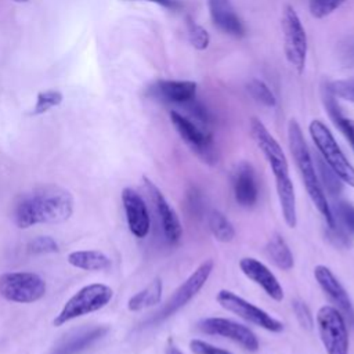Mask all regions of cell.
I'll use <instances>...</instances> for the list:
<instances>
[{"mask_svg": "<svg viewBox=\"0 0 354 354\" xmlns=\"http://www.w3.org/2000/svg\"><path fill=\"white\" fill-rule=\"evenodd\" d=\"M213 268H214V261L212 259L202 261L189 274V277L173 292V295L167 299V301L156 313H153L151 317L144 319L140 326L151 328L173 317L177 311H180L184 306H187L198 295V292L205 286Z\"/></svg>", "mask_w": 354, "mask_h": 354, "instance_id": "3", "label": "cell"}, {"mask_svg": "<svg viewBox=\"0 0 354 354\" xmlns=\"http://www.w3.org/2000/svg\"><path fill=\"white\" fill-rule=\"evenodd\" d=\"M189 350L194 354H232L224 348L216 347V346H213L205 340H201V339H192L189 342Z\"/></svg>", "mask_w": 354, "mask_h": 354, "instance_id": "36", "label": "cell"}, {"mask_svg": "<svg viewBox=\"0 0 354 354\" xmlns=\"http://www.w3.org/2000/svg\"><path fill=\"white\" fill-rule=\"evenodd\" d=\"M198 84L191 80H156L147 93L149 97L166 102L184 105L196 97Z\"/></svg>", "mask_w": 354, "mask_h": 354, "instance_id": "16", "label": "cell"}, {"mask_svg": "<svg viewBox=\"0 0 354 354\" xmlns=\"http://www.w3.org/2000/svg\"><path fill=\"white\" fill-rule=\"evenodd\" d=\"M322 102H324L325 109H326L329 118L332 119L333 124L342 131V134L346 137V140L350 142V145L354 149V134H353V130L350 126V119L343 116L342 109L337 104V100L329 90L328 84L322 87Z\"/></svg>", "mask_w": 354, "mask_h": 354, "instance_id": "24", "label": "cell"}, {"mask_svg": "<svg viewBox=\"0 0 354 354\" xmlns=\"http://www.w3.org/2000/svg\"><path fill=\"white\" fill-rule=\"evenodd\" d=\"M113 297V290L104 283H90L79 289L55 315L54 326H62L66 322L82 315L94 313L105 307Z\"/></svg>", "mask_w": 354, "mask_h": 354, "instance_id": "5", "label": "cell"}, {"mask_svg": "<svg viewBox=\"0 0 354 354\" xmlns=\"http://www.w3.org/2000/svg\"><path fill=\"white\" fill-rule=\"evenodd\" d=\"M281 28L283 35L285 57L292 68L300 75L306 68L307 35L296 10L289 4L282 8Z\"/></svg>", "mask_w": 354, "mask_h": 354, "instance_id": "6", "label": "cell"}, {"mask_svg": "<svg viewBox=\"0 0 354 354\" xmlns=\"http://www.w3.org/2000/svg\"><path fill=\"white\" fill-rule=\"evenodd\" d=\"M68 263L86 271H104L111 267V259L100 250H75L68 254Z\"/></svg>", "mask_w": 354, "mask_h": 354, "instance_id": "22", "label": "cell"}, {"mask_svg": "<svg viewBox=\"0 0 354 354\" xmlns=\"http://www.w3.org/2000/svg\"><path fill=\"white\" fill-rule=\"evenodd\" d=\"M239 268L246 278L259 285L272 300L281 301L283 299L282 285L264 263L254 257H242L239 260Z\"/></svg>", "mask_w": 354, "mask_h": 354, "instance_id": "17", "label": "cell"}, {"mask_svg": "<svg viewBox=\"0 0 354 354\" xmlns=\"http://www.w3.org/2000/svg\"><path fill=\"white\" fill-rule=\"evenodd\" d=\"M266 253H267L270 261L282 271H289L295 266L293 254H292L286 241L283 239V236L278 232L272 234L271 238L268 239V242L266 245Z\"/></svg>", "mask_w": 354, "mask_h": 354, "instance_id": "23", "label": "cell"}, {"mask_svg": "<svg viewBox=\"0 0 354 354\" xmlns=\"http://www.w3.org/2000/svg\"><path fill=\"white\" fill-rule=\"evenodd\" d=\"M328 87L336 98L354 102V77L330 82L328 83Z\"/></svg>", "mask_w": 354, "mask_h": 354, "instance_id": "32", "label": "cell"}, {"mask_svg": "<svg viewBox=\"0 0 354 354\" xmlns=\"http://www.w3.org/2000/svg\"><path fill=\"white\" fill-rule=\"evenodd\" d=\"M288 142H289V149H290L292 158L295 160V165L301 177L303 185H304L313 205L322 214L328 228L333 227L336 223L335 214L328 203L326 195L319 183L310 149L307 147V142H306L303 131H301V127L297 123V120H295V119H290L288 123Z\"/></svg>", "mask_w": 354, "mask_h": 354, "instance_id": "2", "label": "cell"}, {"mask_svg": "<svg viewBox=\"0 0 354 354\" xmlns=\"http://www.w3.org/2000/svg\"><path fill=\"white\" fill-rule=\"evenodd\" d=\"M207 225L216 241L228 243L235 238V228L227 216L218 210H212L207 217Z\"/></svg>", "mask_w": 354, "mask_h": 354, "instance_id": "26", "label": "cell"}, {"mask_svg": "<svg viewBox=\"0 0 354 354\" xmlns=\"http://www.w3.org/2000/svg\"><path fill=\"white\" fill-rule=\"evenodd\" d=\"M14 1H17V3H24V1H28V0H14Z\"/></svg>", "mask_w": 354, "mask_h": 354, "instance_id": "40", "label": "cell"}, {"mask_svg": "<svg viewBox=\"0 0 354 354\" xmlns=\"http://www.w3.org/2000/svg\"><path fill=\"white\" fill-rule=\"evenodd\" d=\"M232 191L236 203L242 207H253L259 199V185L254 169L248 162L236 165L232 174Z\"/></svg>", "mask_w": 354, "mask_h": 354, "instance_id": "18", "label": "cell"}, {"mask_svg": "<svg viewBox=\"0 0 354 354\" xmlns=\"http://www.w3.org/2000/svg\"><path fill=\"white\" fill-rule=\"evenodd\" d=\"M292 308H293V313H295L296 319L300 324V326L306 330H311L314 328V317H313L308 306L303 300H295L292 303Z\"/></svg>", "mask_w": 354, "mask_h": 354, "instance_id": "35", "label": "cell"}, {"mask_svg": "<svg viewBox=\"0 0 354 354\" xmlns=\"http://www.w3.org/2000/svg\"><path fill=\"white\" fill-rule=\"evenodd\" d=\"M109 332L108 326L97 325L90 329H80L65 337L50 354H79L93 346L97 340L102 339Z\"/></svg>", "mask_w": 354, "mask_h": 354, "instance_id": "20", "label": "cell"}, {"mask_svg": "<svg viewBox=\"0 0 354 354\" xmlns=\"http://www.w3.org/2000/svg\"><path fill=\"white\" fill-rule=\"evenodd\" d=\"M315 321L326 354H348V330L343 314L325 304L318 308Z\"/></svg>", "mask_w": 354, "mask_h": 354, "instance_id": "7", "label": "cell"}, {"mask_svg": "<svg viewBox=\"0 0 354 354\" xmlns=\"http://www.w3.org/2000/svg\"><path fill=\"white\" fill-rule=\"evenodd\" d=\"M28 249L32 253L43 254V253H55L59 250V246L54 238L41 235V236H36L35 239H32L28 245Z\"/></svg>", "mask_w": 354, "mask_h": 354, "instance_id": "33", "label": "cell"}, {"mask_svg": "<svg viewBox=\"0 0 354 354\" xmlns=\"http://www.w3.org/2000/svg\"><path fill=\"white\" fill-rule=\"evenodd\" d=\"M216 300L224 310L238 315L246 322L253 324L264 330L274 332V333H279L283 330V324L279 319L274 318L263 308L238 296L232 290H228V289L218 290V293L216 295Z\"/></svg>", "mask_w": 354, "mask_h": 354, "instance_id": "10", "label": "cell"}, {"mask_svg": "<svg viewBox=\"0 0 354 354\" xmlns=\"http://www.w3.org/2000/svg\"><path fill=\"white\" fill-rule=\"evenodd\" d=\"M346 0H310L308 8L314 18H325L336 11Z\"/></svg>", "mask_w": 354, "mask_h": 354, "instance_id": "31", "label": "cell"}, {"mask_svg": "<svg viewBox=\"0 0 354 354\" xmlns=\"http://www.w3.org/2000/svg\"><path fill=\"white\" fill-rule=\"evenodd\" d=\"M314 278L318 282L322 292L329 297V300L336 306V308L343 314L346 322L354 328V307L348 297L347 290L335 277L329 267L318 264L314 267Z\"/></svg>", "mask_w": 354, "mask_h": 354, "instance_id": "13", "label": "cell"}, {"mask_svg": "<svg viewBox=\"0 0 354 354\" xmlns=\"http://www.w3.org/2000/svg\"><path fill=\"white\" fill-rule=\"evenodd\" d=\"M163 285L160 278H155L151 281L144 289L133 295L127 301V308L130 311H141L147 307L156 306L162 299Z\"/></svg>", "mask_w": 354, "mask_h": 354, "instance_id": "25", "label": "cell"}, {"mask_svg": "<svg viewBox=\"0 0 354 354\" xmlns=\"http://www.w3.org/2000/svg\"><path fill=\"white\" fill-rule=\"evenodd\" d=\"M350 126H351V130H353V134H354V120L350 119Z\"/></svg>", "mask_w": 354, "mask_h": 354, "instance_id": "39", "label": "cell"}, {"mask_svg": "<svg viewBox=\"0 0 354 354\" xmlns=\"http://www.w3.org/2000/svg\"><path fill=\"white\" fill-rule=\"evenodd\" d=\"M198 329L202 333L221 336L239 344L249 353H256L260 347L257 336L248 326L223 317H209L198 322Z\"/></svg>", "mask_w": 354, "mask_h": 354, "instance_id": "12", "label": "cell"}, {"mask_svg": "<svg viewBox=\"0 0 354 354\" xmlns=\"http://www.w3.org/2000/svg\"><path fill=\"white\" fill-rule=\"evenodd\" d=\"M308 133L314 145L321 153L322 160L337 174L343 183L354 188V166L347 159L326 124L318 119L311 120L308 124Z\"/></svg>", "mask_w": 354, "mask_h": 354, "instance_id": "4", "label": "cell"}, {"mask_svg": "<svg viewBox=\"0 0 354 354\" xmlns=\"http://www.w3.org/2000/svg\"><path fill=\"white\" fill-rule=\"evenodd\" d=\"M187 35L191 46L196 50H206L210 41V36L207 30L196 24L192 18H187Z\"/></svg>", "mask_w": 354, "mask_h": 354, "instance_id": "30", "label": "cell"}, {"mask_svg": "<svg viewBox=\"0 0 354 354\" xmlns=\"http://www.w3.org/2000/svg\"><path fill=\"white\" fill-rule=\"evenodd\" d=\"M165 354H183L181 350L174 344V342L171 339L167 340V344L165 347Z\"/></svg>", "mask_w": 354, "mask_h": 354, "instance_id": "38", "label": "cell"}, {"mask_svg": "<svg viewBox=\"0 0 354 354\" xmlns=\"http://www.w3.org/2000/svg\"><path fill=\"white\" fill-rule=\"evenodd\" d=\"M123 1H137V0H123ZM144 1H149V3H155L158 6H162L165 8H176L177 3L174 0H144Z\"/></svg>", "mask_w": 354, "mask_h": 354, "instance_id": "37", "label": "cell"}, {"mask_svg": "<svg viewBox=\"0 0 354 354\" xmlns=\"http://www.w3.org/2000/svg\"><path fill=\"white\" fill-rule=\"evenodd\" d=\"M318 171H319V177H321L319 183L324 184L326 191L330 195H339L343 189V181L322 159H318Z\"/></svg>", "mask_w": 354, "mask_h": 354, "instance_id": "29", "label": "cell"}, {"mask_svg": "<svg viewBox=\"0 0 354 354\" xmlns=\"http://www.w3.org/2000/svg\"><path fill=\"white\" fill-rule=\"evenodd\" d=\"M44 279L29 271L6 272L0 275V296L14 303H33L46 293Z\"/></svg>", "mask_w": 354, "mask_h": 354, "instance_id": "9", "label": "cell"}, {"mask_svg": "<svg viewBox=\"0 0 354 354\" xmlns=\"http://www.w3.org/2000/svg\"><path fill=\"white\" fill-rule=\"evenodd\" d=\"M207 10L214 26L232 37H243L245 24L230 0H207Z\"/></svg>", "mask_w": 354, "mask_h": 354, "instance_id": "19", "label": "cell"}, {"mask_svg": "<svg viewBox=\"0 0 354 354\" xmlns=\"http://www.w3.org/2000/svg\"><path fill=\"white\" fill-rule=\"evenodd\" d=\"M73 212V198L58 185H44L22 194L12 209V221L26 230L37 224L66 221Z\"/></svg>", "mask_w": 354, "mask_h": 354, "instance_id": "1", "label": "cell"}, {"mask_svg": "<svg viewBox=\"0 0 354 354\" xmlns=\"http://www.w3.org/2000/svg\"><path fill=\"white\" fill-rule=\"evenodd\" d=\"M170 122L189 149L207 165L217 163V149L212 134L198 126L191 118L177 111L170 112Z\"/></svg>", "mask_w": 354, "mask_h": 354, "instance_id": "8", "label": "cell"}, {"mask_svg": "<svg viewBox=\"0 0 354 354\" xmlns=\"http://www.w3.org/2000/svg\"><path fill=\"white\" fill-rule=\"evenodd\" d=\"M122 203L130 232L137 238H145L151 230V217L142 196L133 188H123Z\"/></svg>", "mask_w": 354, "mask_h": 354, "instance_id": "15", "label": "cell"}, {"mask_svg": "<svg viewBox=\"0 0 354 354\" xmlns=\"http://www.w3.org/2000/svg\"><path fill=\"white\" fill-rule=\"evenodd\" d=\"M246 90L257 102H260L266 106H270V108L277 105V97L274 95L271 88L263 80L256 79V77L249 80V83L246 84Z\"/></svg>", "mask_w": 354, "mask_h": 354, "instance_id": "27", "label": "cell"}, {"mask_svg": "<svg viewBox=\"0 0 354 354\" xmlns=\"http://www.w3.org/2000/svg\"><path fill=\"white\" fill-rule=\"evenodd\" d=\"M142 181L145 184L148 195H149V198L153 203V207L156 210L165 239L171 245L177 243L183 235V227H181L177 213L170 206V203L167 202V199L165 198L162 191L148 177L144 176Z\"/></svg>", "mask_w": 354, "mask_h": 354, "instance_id": "14", "label": "cell"}, {"mask_svg": "<svg viewBox=\"0 0 354 354\" xmlns=\"http://www.w3.org/2000/svg\"><path fill=\"white\" fill-rule=\"evenodd\" d=\"M336 218L340 220V224L354 234V205L348 201H337L336 202Z\"/></svg>", "mask_w": 354, "mask_h": 354, "instance_id": "34", "label": "cell"}, {"mask_svg": "<svg viewBox=\"0 0 354 354\" xmlns=\"http://www.w3.org/2000/svg\"><path fill=\"white\" fill-rule=\"evenodd\" d=\"M62 93L58 90H46L40 91L36 97V104L32 109V115H41L50 111L54 106H58L62 102Z\"/></svg>", "mask_w": 354, "mask_h": 354, "instance_id": "28", "label": "cell"}, {"mask_svg": "<svg viewBox=\"0 0 354 354\" xmlns=\"http://www.w3.org/2000/svg\"><path fill=\"white\" fill-rule=\"evenodd\" d=\"M277 195L282 212V217L289 228L297 225V209H296V194L292 178L275 183Z\"/></svg>", "mask_w": 354, "mask_h": 354, "instance_id": "21", "label": "cell"}, {"mask_svg": "<svg viewBox=\"0 0 354 354\" xmlns=\"http://www.w3.org/2000/svg\"><path fill=\"white\" fill-rule=\"evenodd\" d=\"M249 129H250V136H252L253 141L256 142V145L261 151V153L264 155V158L274 174L275 183L290 178L289 163L285 156V152L282 151V147L274 138V136L267 130L264 123L257 118H252L249 122Z\"/></svg>", "mask_w": 354, "mask_h": 354, "instance_id": "11", "label": "cell"}]
</instances>
